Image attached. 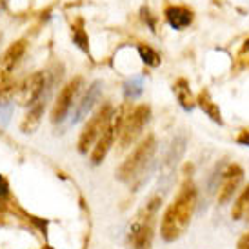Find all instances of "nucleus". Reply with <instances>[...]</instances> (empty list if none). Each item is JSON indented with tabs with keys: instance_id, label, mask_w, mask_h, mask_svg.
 I'll list each match as a JSON object with an SVG mask.
<instances>
[{
	"instance_id": "obj_17",
	"label": "nucleus",
	"mask_w": 249,
	"mask_h": 249,
	"mask_svg": "<svg viewBox=\"0 0 249 249\" xmlns=\"http://www.w3.org/2000/svg\"><path fill=\"white\" fill-rule=\"evenodd\" d=\"M248 208H249V186L244 189L242 195L238 196V200H236L235 206H233V211H231L233 220H240L244 216V213L248 211Z\"/></svg>"
},
{
	"instance_id": "obj_14",
	"label": "nucleus",
	"mask_w": 249,
	"mask_h": 249,
	"mask_svg": "<svg viewBox=\"0 0 249 249\" xmlns=\"http://www.w3.org/2000/svg\"><path fill=\"white\" fill-rule=\"evenodd\" d=\"M173 91H175V97L180 102V106L184 107L186 111H191L195 107V100L193 95H191V89H189V84H187L186 78H178L177 82L173 84Z\"/></svg>"
},
{
	"instance_id": "obj_2",
	"label": "nucleus",
	"mask_w": 249,
	"mask_h": 249,
	"mask_svg": "<svg viewBox=\"0 0 249 249\" xmlns=\"http://www.w3.org/2000/svg\"><path fill=\"white\" fill-rule=\"evenodd\" d=\"M157 151V140L153 135H149L145 140H142L135 151L122 162V166L118 167L117 178L120 182H133V180L140 177L145 171V167L151 164L153 157Z\"/></svg>"
},
{
	"instance_id": "obj_11",
	"label": "nucleus",
	"mask_w": 249,
	"mask_h": 249,
	"mask_svg": "<svg viewBox=\"0 0 249 249\" xmlns=\"http://www.w3.org/2000/svg\"><path fill=\"white\" fill-rule=\"evenodd\" d=\"M100 95H102V82H100V80H97V82L91 84V88L88 89L86 97L82 98V102H80V106H78V109H76V113H75V118H73V122H78V120H82V118L86 117V115H88L91 109H93V106L98 102Z\"/></svg>"
},
{
	"instance_id": "obj_21",
	"label": "nucleus",
	"mask_w": 249,
	"mask_h": 249,
	"mask_svg": "<svg viewBox=\"0 0 249 249\" xmlns=\"http://www.w3.org/2000/svg\"><path fill=\"white\" fill-rule=\"evenodd\" d=\"M236 249H249V233L240 236V240L236 244Z\"/></svg>"
},
{
	"instance_id": "obj_8",
	"label": "nucleus",
	"mask_w": 249,
	"mask_h": 249,
	"mask_svg": "<svg viewBox=\"0 0 249 249\" xmlns=\"http://www.w3.org/2000/svg\"><path fill=\"white\" fill-rule=\"evenodd\" d=\"M46 88V73L44 71H35L29 76H26L17 91V102L20 106H31L38 102L42 91Z\"/></svg>"
},
{
	"instance_id": "obj_13",
	"label": "nucleus",
	"mask_w": 249,
	"mask_h": 249,
	"mask_svg": "<svg viewBox=\"0 0 249 249\" xmlns=\"http://www.w3.org/2000/svg\"><path fill=\"white\" fill-rule=\"evenodd\" d=\"M44 107H46L44 102H36L29 107V113L24 117L20 124L22 133H35L38 129V125L42 122V115H44Z\"/></svg>"
},
{
	"instance_id": "obj_19",
	"label": "nucleus",
	"mask_w": 249,
	"mask_h": 249,
	"mask_svg": "<svg viewBox=\"0 0 249 249\" xmlns=\"http://www.w3.org/2000/svg\"><path fill=\"white\" fill-rule=\"evenodd\" d=\"M75 42L82 49H88V46H86V44H88V40H86V35H84L82 29H75Z\"/></svg>"
},
{
	"instance_id": "obj_12",
	"label": "nucleus",
	"mask_w": 249,
	"mask_h": 249,
	"mask_svg": "<svg viewBox=\"0 0 249 249\" xmlns=\"http://www.w3.org/2000/svg\"><path fill=\"white\" fill-rule=\"evenodd\" d=\"M166 18L169 22V26L175 29H184L193 22V13L187 7L180 6H171L166 9Z\"/></svg>"
},
{
	"instance_id": "obj_1",
	"label": "nucleus",
	"mask_w": 249,
	"mask_h": 249,
	"mask_svg": "<svg viewBox=\"0 0 249 249\" xmlns=\"http://www.w3.org/2000/svg\"><path fill=\"white\" fill-rule=\"evenodd\" d=\"M195 208H196V189L193 182L187 180L180 187L177 198L169 204L160 222V235L166 242H175L186 233Z\"/></svg>"
},
{
	"instance_id": "obj_3",
	"label": "nucleus",
	"mask_w": 249,
	"mask_h": 249,
	"mask_svg": "<svg viewBox=\"0 0 249 249\" xmlns=\"http://www.w3.org/2000/svg\"><path fill=\"white\" fill-rule=\"evenodd\" d=\"M160 198H153L145 208L137 214V218L131 224V233L129 240L135 246V249H149L153 240V231H155V218H157V209H159Z\"/></svg>"
},
{
	"instance_id": "obj_10",
	"label": "nucleus",
	"mask_w": 249,
	"mask_h": 249,
	"mask_svg": "<svg viewBox=\"0 0 249 249\" xmlns=\"http://www.w3.org/2000/svg\"><path fill=\"white\" fill-rule=\"evenodd\" d=\"M26 49H28L26 40L13 42V44L4 51V55L0 56V73H11V71L15 70V66L22 60V56L26 55Z\"/></svg>"
},
{
	"instance_id": "obj_5",
	"label": "nucleus",
	"mask_w": 249,
	"mask_h": 249,
	"mask_svg": "<svg viewBox=\"0 0 249 249\" xmlns=\"http://www.w3.org/2000/svg\"><path fill=\"white\" fill-rule=\"evenodd\" d=\"M111 113H113V107L109 104H104L88 120V124L84 125L82 133H80V139H78V151L86 155L93 145L97 144L100 133L104 131L106 124L109 122Z\"/></svg>"
},
{
	"instance_id": "obj_6",
	"label": "nucleus",
	"mask_w": 249,
	"mask_h": 249,
	"mask_svg": "<svg viewBox=\"0 0 249 249\" xmlns=\"http://www.w3.org/2000/svg\"><path fill=\"white\" fill-rule=\"evenodd\" d=\"M124 117H125L124 107H120L118 111H113V113H111L109 122L106 124L104 131L100 133L97 144L93 145V153H91L93 164H100V162L106 159V155L109 153L111 145H113V142L117 139V135L120 133V125H122Z\"/></svg>"
},
{
	"instance_id": "obj_20",
	"label": "nucleus",
	"mask_w": 249,
	"mask_h": 249,
	"mask_svg": "<svg viewBox=\"0 0 249 249\" xmlns=\"http://www.w3.org/2000/svg\"><path fill=\"white\" fill-rule=\"evenodd\" d=\"M9 193V186H7V182H6V178L0 175V198H4L6 195Z\"/></svg>"
},
{
	"instance_id": "obj_4",
	"label": "nucleus",
	"mask_w": 249,
	"mask_h": 249,
	"mask_svg": "<svg viewBox=\"0 0 249 249\" xmlns=\"http://www.w3.org/2000/svg\"><path fill=\"white\" fill-rule=\"evenodd\" d=\"M149 118H151V109H149V106L145 104L137 106L129 115H125L124 120H122V125H120V133H118L120 135L118 144H120L122 149L129 147L135 140L139 139L145 124L149 122Z\"/></svg>"
},
{
	"instance_id": "obj_18",
	"label": "nucleus",
	"mask_w": 249,
	"mask_h": 249,
	"mask_svg": "<svg viewBox=\"0 0 249 249\" xmlns=\"http://www.w3.org/2000/svg\"><path fill=\"white\" fill-rule=\"evenodd\" d=\"M139 51H140V56H142V60H144L147 66H151V68H157V66L160 64L159 53H157L155 49L149 48V46H140Z\"/></svg>"
},
{
	"instance_id": "obj_16",
	"label": "nucleus",
	"mask_w": 249,
	"mask_h": 249,
	"mask_svg": "<svg viewBox=\"0 0 249 249\" xmlns=\"http://www.w3.org/2000/svg\"><path fill=\"white\" fill-rule=\"evenodd\" d=\"M125 98H139L144 93V78L142 76H131L127 82L124 84Z\"/></svg>"
},
{
	"instance_id": "obj_22",
	"label": "nucleus",
	"mask_w": 249,
	"mask_h": 249,
	"mask_svg": "<svg viewBox=\"0 0 249 249\" xmlns=\"http://www.w3.org/2000/svg\"><path fill=\"white\" fill-rule=\"evenodd\" d=\"M238 142L244 145H249V131H242L240 137H238Z\"/></svg>"
},
{
	"instance_id": "obj_23",
	"label": "nucleus",
	"mask_w": 249,
	"mask_h": 249,
	"mask_svg": "<svg viewBox=\"0 0 249 249\" xmlns=\"http://www.w3.org/2000/svg\"><path fill=\"white\" fill-rule=\"evenodd\" d=\"M44 249H51V248H44Z\"/></svg>"
},
{
	"instance_id": "obj_9",
	"label": "nucleus",
	"mask_w": 249,
	"mask_h": 249,
	"mask_svg": "<svg viewBox=\"0 0 249 249\" xmlns=\"http://www.w3.org/2000/svg\"><path fill=\"white\" fill-rule=\"evenodd\" d=\"M242 167L238 166H231L228 167V171L224 173V182L220 186V191H218V204H226L233 198V193L236 191L238 184L242 182Z\"/></svg>"
},
{
	"instance_id": "obj_7",
	"label": "nucleus",
	"mask_w": 249,
	"mask_h": 249,
	"mask_svg": "<svg viewBox=\"0 0 249 249\" xmlns=\"http://www.w3.org/2000/svg\"><path fill=\"white\" fill-rule=\"evenodd\" d=\"M80 88H82V76H75L73 80H70L60 89V93H58V97L55 100V106L51 109V122L53 124H60L64 118L68 117V113H70Z\"/></svg>"
},
{
	"instance_id": "obj_15",
	"label": "nucleus",
	"mask_w": 249,
	"mask_h": 249,
	"mask_svg": "<svg viewBox=\"0 0 249 249\" xmlns=\"http://www.w3.org/2000/svg\"><path fill=\"white\" fill-rule=\"evenodd\" d=\"M196 104L200 106L202 111L208 115L211 120H214V122H218V124H222V117H220V109H218V106L214 104L213 100H211V97H209V91L204 89L200 91V95H198V98H196Z\"/></svg>"
}]
</instances>
